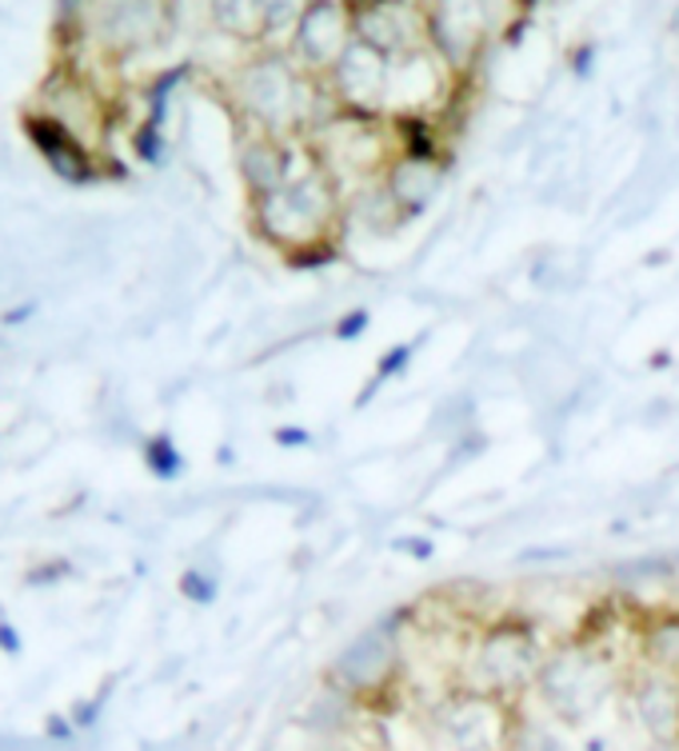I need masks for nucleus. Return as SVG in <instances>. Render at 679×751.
I'll return each mask as SVG.
<instances>
[{"instance_id": "1", "label": "nucleus", "mask_w": 679, "mask_h": 751, "mask_svg": "<svg viewBox=\"0 0 679 751\" xmlns=\"http://www.w3.org/2000/svg\"><path fill=\"white\" fill-rule=\"evenodd\" d=\"M249 212L256 241L268 244L292 268H324L344 252L348 236L344 192L320 172V164L312 172H300L284 189L252 201Z\"/></svg>"}, {"instance_id": "2", "label": "nucleus", "mask_w": 679, "mask_h": 751, "mask_svg": "<svg viewBox=\"0 0 679 751\" xmlns=\"http://www.w3.org/2000/svg\"><path fill=\"white\" fill-rule=\"evenodd\" d=\"M548 651L551 643L544 628L531 623L524 611H496L468 636L452 688H468L516 708L531 696V683Z\"/></svg>"}, {"instance_id": "3", "label": "nucleus", "mask_w": 679, "mask_h": 751, "mask_svg": "<svg viewBox=\"0 0 679 751\" xmlns=\"http://www.w3.org/2000/svg\"><path fill=\"white\" fill-rule=\"evenodd\" d=\"M619 683L616 660H608L599 648L584 640H556L539 663V676L531 683V696L539 700L544 716H551L564 728H584Z\"/></svg>"}, {"instance_id": "4", "label": "nucleus", "mask_w": 679, "mask_h": 751, "mask_svg": "<svg viewBox=\"0 0 679 751\" xmlns=\"http://www.w3.org/2000/svg\"><path fill=\"white\" fill-rule=\"evenodd\" d=\"M408 671V648H404V620L372 623L352 643L340 648V656L324 671V683L340 688L344 696L372 708V703L388 700L392 691L404 683Z\"/></svg>"}, {"instance_id": "5", "label": "nucleus", "mask_w": 679, "mask_h": 751, "mask_svg": "<svg viewBox=\"0 0 679 751\" xmlns=\"http://www.w3.org/2000/svg\"><path fill=\"white\" fill-rule=\"evenodd\" d=\"M516 708L468 688H448L428 708V728L444 751H504Z\"/></svg>"}, {"instance_id": "6", "label": "nucleus", "mask_w": 679, "mask_h": 751, "mask_svg": "<svg viewBox=\"0 0 679 751\" xmlns=\"http://www.w3.org/2000/svg\"><path fill=\"white\" fill-rule=\"evenodd\" d=\"M428 49L456 81H472L488 52V0H428Z\"/></svg>"}, {"instance_id": "7", "label": "nucleus", "mask_w": 679, "mask_h": 751, "mask_svg": "<svg viewBox=\"0 0 679 751\" xmlns=\"http://www.w3.org/2000/svg\"><path fill=\"white\" fill-rule=\"evenodd\" d=\"M352 17V37L388 61H404L428 49V17L416 0H344Z\"/></svg>"}, {"instance_id": "8", "label": "nucleus", "mask_w": 679, "mask_h": 751, "mask_svg": "<svg viewBox=\"0 0 679 751\" xmlns=\"http://www.w3.org/2000/svg\"><path fill=\"white\" fill-rule=\"evenodd\" d=\"M356 41L352 37V17L344 0H312L308 12L300 17L296 32L284 49L292 52V61L300 64L304 72H312L316 81H324L336 61L348 52V44Z\"/></svg>"}, {"instance_id": "9", "label": "nucleus", "mask_w": 679, "mask_h": 751, "mask_svg": "<svg viewBox=\"0 0 679 751\" xmlns=\"http://www.w3.org/2000/svg\"><path fill=\"white\" fill-rule=\"evenodd\" d=\"M388 72H392L388 57H379V52L368 49V44L352 41L348 52L336 61V69L324 77V84H328V97L336 101V109L379 112V116H384Z\"/></svg>"}, {"instance_id": "10", "label": "nucleus", "mask_w": 679, "mask_h": 751, "mask_svg": "<svg viewBox=\"0 0 679 751\" xmlns=\"http://www.w3.org/2000/svg\"><path fill=\"white\" fill-rule=\"evenodd\" d=\"M452 176V152H399L388 161L379 184L388 189L392 204H396L408 221H416L419 212H428L444 184Z\"/></svg>"}, {"instance_id": "11", "label": "nucleus", "mask_w": 679, "mask_h": 751, "mask_svg": "<svg viewBox=\"0 0 679 751\" xmlns=\"http://www.w3.org/2000/svg\"><path fill=\"white\" fill-rule=\"evenodd\" d=\"M628 703L639 731L651 740V748L679 743V680L636 668L628 676Z\"/></svg>"}, {"instance_id": "12", "label": "nucleus", "mask_w": 679, "mask_h": 751, "mask_svg": "<svg viewBox=\"0 0 679 751\" xmlns=\"http://www.w3.org/2000/svg\"><path fill=\"white\" fill-rule=\"evenodd\" d=\"M636 663L659 676L679 680V608L639 616L636 631Z\"/></svg>"}, {"instance_id": "13", "label": "nucleus", "mask_w": 679, "mask_h": 751, "mask_svg": "<svg viewBox=\"0 0 679 751\" xmlns=\"http://www.w3.org/2000/svg\"><path fill=\"white\" fill-rule=\"evenodd\" d=\"M504 751H576L564 731L551 716L544 711H528L524 703H516V716H511V731H508V748Z\"/></svg>"}, {"instance_id": "14", "label": "nucleus", "mask_w": 679, "mask_h": 751, "mask_svg": "<svg viewBox=\"0 0 679 751\" xmlns=\"http://www.w3.org/2000/svg\"><path fill=\"white\" fill-rule=\"evenodd\" d=\"M312 0H260V21H264V44L292 41L300 17L308 12Z\"/></svg>"}]
</instances>
